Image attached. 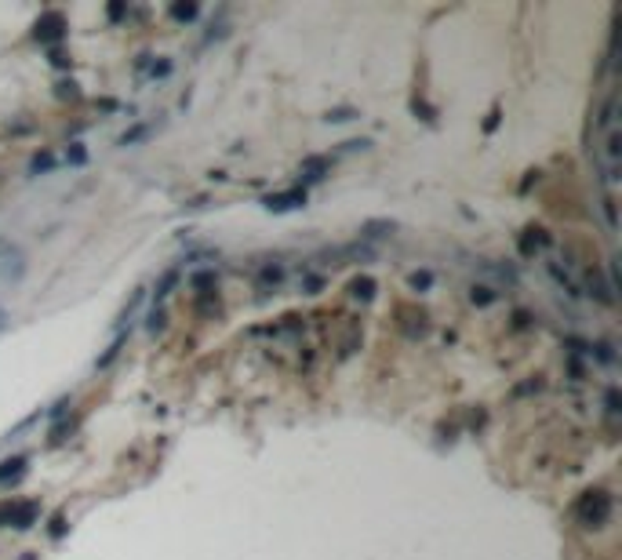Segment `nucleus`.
Here are the masks:
<instances>
[{
  "instance_id": "1a4fd4ad",
  "label": "nucleus",
  "mask_w": 622,
  "mask_h": 560,
  "mask_svg": "<svg viewBox=\"0 0 622 560\" xmlns=\"http://www.w3.org/2000/svg\"><path fill=\"white\" fill-rule=\"evenodd\" d=\"M473 302H477V305L495 302V291H491V288H473Z\"/></svg>"
},
{
  "instance_id": "f03ea898",
  "label": "nucleus",
  "mask_w": 622,
  "mask_h": 560,
  "mask_svg": "<svg viewBox=\"0 0 622 560\" xmlns=\"http://www.w3.org/2000/svg\"><path fill=\"white\" fill-rule=\"evenodd\" d=\"M36 41H44V44H55V41H62V33H66V15L62 11H44L41 19H36Z\"/></svg>"
},
{
  "instance_id": "0eeeda50",
  "label": "nucleus",
  "mask_w": 622,
  "mask_h": 560,
  "mask_svg": "<svg viewBox=\"0 0 622 560\" xmlns=\"http://www.w3.org/2000/svg\"><path fill=\"white\" fill-rule=\"evenodd\" d=\"M22 458H8V462H0V480H11V477H19L22 473Z\"/></svg>"
},
{
  "instance_id": "20e7f679",
  "label": "nucleus",
  "mask_w": 622,
  "mask_h": 560,
  "mask_svg": "<svg viewBox=\"0 0 622 560\" xmlns=\"http://www.w3.org/2000/svg\"><path fill=\"white\" fill-rule=\"evenodd\" d=\"M33 517H36V502H19V506H11L8 524H15V528H30V524H33Z\"/></svg>"
},
{
  "instance_id": "2eb2a0df",
  "label": "nucleus",
  "mask_w": 622,
  "mask_h": 560,
  "mask_svg": "<svg viewBox=\"0 0 622 560\" xmlns=\"http://www.w3.org/2000/svg\"><path fill=\"white\" fill-rule=\"evenodd\" d=\"M608 407H612V411H619V393H615V389H608Z\"/></svg>"
},
{
  "instance_id": "39448f33",
  "label": "nucleus",
  "mask_w": 622,
  "mask_h": 560,
  "mask_svg": "<svg viewBox=\"0 0 622 560\" xmlns=\"http://www.w3.org/2000/svg\"><path fill=\"white\" fill-rule=\"evenodd\" d=\"M328 168H332V160H328V157H306V160H302V175H306V178H324Z\"/></svg>"
},
{
  "instance_id": "6e6552de",
  "label": "nucleus",
  "mask_w": 622,
  "mask_h": 560,
  "mask_svg": "<svg viewBox=\"0 0 622 560\" xmlns=\"http://www.w3.org/2000/svg\"><path fill=\"white\" fill-rule=\"evenodd\" d=\"M171 15H175V19H186V22H189V19L197 15V4H175V8H171Z\"/></svg>"
},
{
  "instance_id": "dca6fc26",
  "label": "nucleus",
  "mask_w": 622,
  "mask_h": 560,
  "mask_svg": "<svg viewBox=\"0 0 622 560\" xmlns=\"http://www.w3.org/2000/svg\"><path fill=\"white\" fill-rule=\"evenodd\" d=\"M328 120H350V109H335V113H332V117H328Z\"/></svg>"
},
{
  "instance_id": "9b49d317",
  "label": "nucleus",
  "mask_w": 622,
  "mask_h": 560,
  "mask_svg": "<svg viewBox=\"0 0 622 560\" xmlns=\"http://www.w3.org/2000/svg\"><path fill=\"white\" fill-rule=\"evenodd\" d=\"M69 160H73V164H84V160H87V153H84L81 146H73V149H69Z\"/></svg>"
},
{
  "instance_id": "7ed1b4c3",
  "label": "nucleus",
  "mask_w": 622,
  "mask_h": 560,
  "mask_svg": "<svg viewBox=\"0 0 622 560\" xmlns=\"http://www.w3.org/2000/svg\"><path fill=\"white\" fill-rule=\"evenodd\" d=\"M306 204V189H288V193H277L266 200V208L270 211H291V208H302Z\"/></svg>"
},
{
  "instance_id": "4468645a",
  "label": "nucleus",
  "mask_w": 622,
  "mask_h": 560,
  "mask_svg": "<svg viewBox=\"0 0 622 560\" xmlns=\"http://www.w3.org/2000/svg\"><path fill=\"white\" fill-rule=\"evenodd\" d=\"M62 531H66V520H62V517H55V524H52V535H55V539H58V535H62Z\"/></svg>"
},
{
  "instance_id": "f257e3e1",
  "label": "nucleus",
  "mask_w": 622,
  "mask_h": 560,
  "mask_svg": "<svg viewBox=\"0 0 622 560\" xmlns=\"http://www.w3.org/2000/svg\"><path fill=\"white\" fill-rule=\"evenodd\" d=\"M608 509H612V499L604 491H586L579 502V517L586 524H601V520H608Z\"/></svg>"
},
{
  "instance_id": "9d476101",
  "label": "nucleus",
  "mask_w": 622,
  "mask_h": 560,
  "mask_svg": "<svg viewBox=\"0 0 622 560\" xmlns=\"http://www.w3.org/2000/svg\"><path fill=\"white\" fill-rule=\"evenodd\" d=\"M47 168H52V157H47V153L44 157H33V171H47Z\"/></svg>"
},
{
  "instance_id": "423d86ee",
  "label": "nucleus",
  "mask_w": 622,
  "mask_h": 560,
  "mask_svg": "<svg viewBox=\"0 0 622 560\" xmlns=\"http://www.w3.org/2000/svg\"><path fill=\"white\" fill-rule=\"evenodd\" d=\"M353 295H357V299H372L375 295V280L372 277H357V280H353Z\"/></svg>"
},
{
  "instance_id": "f8f14e48",
  "label": "nucleus",
  "mask_w": 622,
  "mask_h": 560,
  "mask_svg": "<svg viewBox=\"0 0 622 560\" xmlns=\"http://www.w3.org/2000/svg\"><path fill=\"white\" fill-rule=\"evenodd\" d=\"M411 288H429V273H415V277H411Z\"/></svg>"
},
{
  "instance_id": "ddd939ff",
  "label": "nucleus",
  "mask_w": 622,
  "mask_h": 560,
  "mask_svg": "<svg viewBox=\"0 0 622 560\" xmlns=\"http://www.w3.org/2000/svg\"><path fill=\"white\" fill-rule=\"evenodd\" d=\"M124 11H128L124 4H109V19H124Z\"/></svg>"
}]
</instances>
